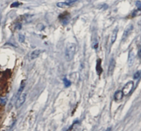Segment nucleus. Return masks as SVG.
<instances>
[{"label": "nucleus", "mask_w": 141, "mask_h": 131, "mask_svg": "<svg viewBox=\"0 0 141 131\" xmlns=\"http://www.w3.org/2000/svg\"><path fill=\"white\" fill-rule=\"evenodd\" d=\"M76 51V45L74 43H68L65 50V57L67 61H70L74 58Z\"/></svg>", "instance_id": "f257e3e1"}, {"label": "nucleus", "mask_w": 141, "mask_h": 131, "mask_svg": "<svg viewBox=\"0 0 141 131\" xmlns=\"http://www.w3.org/2000/svg\"><path fill=\"white\" fill-rule=\"evenodd\" d=\"M26 97H27V94L25 93H21L19 95V96L17 98L16 101V103H15V107L17 109H19L22 106L23 104H24V102H25V100H26Z\"/></svg>", "instance_id": "f03ea898"}, {"label": "nucleus", "mask_w": 141, "mask_h": 131, "mask_svg": "<svg viewBox=\"0 0 141 131\" xmlns=\"http://www.w3.org/2000/svg\"><path fill=\"white\" fill-rule=\"evenodd\" d=\"M134 83L133 81H129L125 85V87H123V94L125 95H127L129 93H131V91H132V89L134 88Z\"/></svg>", "instance_id": "7ed1b4c3"}, {"label": "nucleus", "mask_w": 141, "mask_h": 131, "mask_svg": "<svg viewBox=\"0 0 141 131\" xmlns=\"http://www.w3.org/2000/svg\"><path fill=\"white\" fill-rule=\"evenodd\" d=\"M115 60L114 58H112L110 60V62H109V67H108V74L109 75H112L114 71V68H115Z\"/></svg>", "instance_id": "20e7f679"}, {"label": "nucleus", "mask_w": 141, "mask_h": 131, "mask_svg": "<svg viewBox=\"0 0 141 131\" xmlns=\"http://www.w3.org/2000/svg\"><path fill=\"white\" fill-rule=\"evenodd\" d=\"M132 30H133V26H132V24L129 25V26L125 28V31H124V33H123V40H125V38L128 37L129 35V34L131 33V32L132 31Z\"/></svg>", "instance_id": "39448f33"}, {"label": "nucleus", "mask_w": 141, "mask_h": 131, "mask_svg": "<svg viewBox=\"0 0 141 131\" xmlns=\"http://www.w3.org/2000/svg\"><path fill=\"white\" fill-rule=\"evenodd\" d=\"M96 69V72H97V74L98 75V76H100V75L101 74L102 72H103V69H102L101 67V60L100 58L97 59Z\"/></svg>", "instance_id": "423d86ee"}, {"label": "nucleus", "mask_w": 141, "mask_h": 131, "mask_svg": "<svg viewBox=\"0 0 141 131\" xmlns=\"http://www.w3.org/2000/svg\"><path fill=\"white\" fill-rule=\"evenodd\" d=\"M123 95H124V94H123V91H116V93H114V99H115V100H116V101L121 100L123 99Z\"/></svg>", "instance_id": "0eeeda50"}, {"label": "nucleus", "mask_w": 141, "mask_h": 131, "mask_svg": "<svg viewBox=\"0 0 141 131\" xmlns=\"http://www.w3.org/2000/svg\"><path fill=\"white\" fill-rule=\"evenodd\" d=\"M59 17L60 20L61 21L62 23H63V24H67L68 22L69 19H70L68 14H63V15H60Z\"/></svg>", "instance_id": "6e6552de"}, {"label": "nucleus", "mask_w": 141, "mask_h": 131, "mask_svg": "<svg viewBox=\"0 0 141 131\" xmlns=\"http://www.w3.org/2000/svg\"><path fill=\"white\" fill-rule=\"evenodd\" d=\"M118 29L116 28V29L114 30V31L112 32V37H111V43L113 44L116 40V38H117L118 35Z\"/></svg>", "instance_id": "1a4fd4ad"}, {"label": "nucleus", "mask_w": 141, "mask_h": 131, "mask_svg": "<svg viewBox=\"0 0 141 131\" xmlns=\"http://www.w3.org/2000/svg\"><path fill=\"white\" fill-rule=\"evenodd\" d=\"M40 53H41V50H39V49L34 50V51L30 54V58L32 60H34V59L36 58L39 56Z\"/></svg>", "instance_id": "9d476101"}, {"label": "nucleus", "mask_w": 141, "mask_h": 131, "mask_svg": "<svg viewBox=\"0 0 141 131\" xmlns=\"http://www.w3.org/2000/svg\"><path fill=\"white\" fill-rule=\"evenodd\" d=\"M134 60V54L133 52L131 51L129 52V59H128V62L129 65H132Z\"/></svg>", "instance_id": "9b49d317"}, {"label": "nucleus", "mask_w": 141, "mask_h": 131, "mask_svg": "<svg viewBox=\"0 0 141 131\" xmlns=\"http://www.w3.org/2000/svg\"><path fill=\"white\" fill-rule=\"evenodd\" d=\"M56 5L59 8H65V7H68L70 5L66 3V2H59L56 4Z\"/></svg>", "instance_id": "f8f14e48"}, {"label": "nucleus", "mask_w": 141, "mask_h": 131, "mask_svg": "<svg viewBox=\"0 0 141 131\" xmlns=\"http://www.w3.org/2000/svg\"><path fill=\"white\" fill-rule=\"evenodd\" d=\"M25 84L24 83V80H23L22 82V84H21V86H20L19 89V91H18V95H20L21 93H22V92L23 91L24 89L25 88Z\"/></svg>", "instance_id": "ddd939ff"}, {"label": "nucleus", "mask_w": 141, "mask_h": 131, "mask_svg": "<svg viewBox=\"0 0 141 131\" xmlns=\"http://www.w3.org/2000/svg\"><path fill=\"white\" fill-rule=\"evenodd\" d=\"M6 102H7V98H5V97H1L0 98V104L1 105H5L6 104Z\"/></svg>", "instance_id": "4468645a"}, {"label": "nucleus", "mask_w": 141, "mask_h": 131, "mask_svg": "<svg viewBox=\"0 0 141 131\" xmlns=\"http://www.w3.org/2000/svg\"><path fill=\"white\" fill-rule=\"evenodd\" d=\"M63 82H64V84H65V87H70V86L71 85V82L70 81V80H67V78H64L63 79Z\"/></svg>", "instance_id": "2eb2a0df"}, {"label": "nucleus", "mask_w": 141, "mask_h": 131, "mask_svg": "<svg viewBox=\"0 0 141 131\" xmlns=\"http://www.w3.org/2000/svg\"><path fill=\"white\" fill-rule=\"evenodd\" d=\"M140 76H141V72H140V71H137L136 73H135V74L134 75V78L138 79Z\"/></svg>", "instance_id": "dca6fc26"}, {"label": "nucleus", "mask_w": 141, "mask_h": 131, "mask_svg": "<svg viewBox=\"0 0 141 131\" xmlns=\"http://www.w3.org/2000/svg\"><path fill=\"white\" fill-rule=\"evenodd\" d=\"M19 41L21 43L24 42V41H25V37H24V35L20 34V35H19Z\"/></svg>", "instance_id": "f3484780"}, {"label": "nucleus", "mask_w": 141, "mask_h": 131, "mask_svg": "<svg viewBox=\"0 0 141 131\" xmlns=\"http://www.w3.org/2000/svg\"><path fill=\"white\" fill-rule=\"evenodd\" d=\"M76 1H77V0H66V1H65V2H66V3H67V4H68L69 5H71L72 4H73L74 3H75Z\"/></svg>", "instance_id": "a211bd4d"}, {"label": "nucleus", "mask_w": 141, "mask_h": 131, "mask_svg": "<svg viewBox=\"0 0 141 131\" xmlns=\"http://www.w3.org/2000/svg\"><path fill=\"white\" fill-rule=\"evenodd\" d=\"M20 3H19V2H14V3H13V4H11V7L12 8H14V7H18L19 5H20Z\"/></svg>", "instance_id": "6ab92c4d"}, {"label": "nucleus", "mask_w": 141, "mask_h": 131, "mask_svg": "<svg viewBox=\"0 0 141 131\" xmlns=\"http://www.w3.org/2000/svg\"><path fill=\"white\" fill-rule=\"evenodd\" d=\"M136 5L137 6V8L138 9H140L141 8V2L140 1H137L136 3Z\"/></svg>", "instance_id": "aec40b11"}, {"label": "nucleus", "mask_w": 141, "mask_h": 131, "mask_svg": "<svg viewBox=\"0 0 141 131\" xmlns=\"http://www.w3.org/2000/svg\"><path fill=\"white\" fill-rule=\"evenodd\" d=\"M138 57H139L140 58H141V47L140 48L139 51H138Z\"/></svg>", "instance_id": "412c9836"}, {"label": "nucleus", "mask_w": 141, "mask_h": 131, "mask_svg": "<svg viewBox=\"0 0 141 131\" xmlns=\"http://www.w3.org/2000/svg\"><path fill=\"white\" fill-rule=\"evenodd\" d=\"M140 72H141V71H140Z\"/></svg>", "instance_id": "4be33fe9"}]
</instances>
